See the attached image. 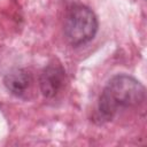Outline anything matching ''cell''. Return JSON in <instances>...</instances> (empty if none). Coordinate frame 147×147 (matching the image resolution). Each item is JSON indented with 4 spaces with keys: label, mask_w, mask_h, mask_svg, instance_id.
Here are the masks:
<instances>
[{
    "label": "cell",
    "mask_w": 147,
    "mask_h": 147,
    "mask_svg": "<svg viewBox=\"0 0 147 147\" xmlns=\"http://www.w3.org/2000/svg\"><path fill=\"white\" fill-rule=\"evenodd\" d=\"M145 100V87L136 78L127 75L114 76L103 88L98 103L100 118L111 121L124 108L140 105Z\"/></svg>",
    "instance_id": "6da1fadb"
},
{
    "label": "cell",
    "mask_w": 147,
    "mask_h": 147,
    "mask_svg": "<svg viewBox=\"0 0 147 147\" xmlns=\"http://www.w3.org/2000/svg\"><path fill=\"white\" fill-rule=\"evenodd\" d=\"M98 31V20L92 9L84 5H74L64 20V34L72 46L92 40Z\"/></svg>",
    "instance_id": "7a4b0ae2"
},
{
    "label": "cell",
    "mask_w": 147,
    "mask_h": 147,
    "mask_svg": "<svg viewBox=\"0 0 147 147\" xmlns=\"http://www.w3.org/2000/svg\"><path fill=\"white\" fill-rule=\"evenodd\" d=\"M65 72L61 64L51 63L41 72L39 86L45 98H54L64 86Z\"/></svg>",
    "instance_id": "3957f363"
},
{
    "label": "cell",
    "mask_w": 147,
    "mask_h": 147,
    "mask_svg": "<svg viewBox=\"0 0 147 147\" xmlns=\"http://www.w3.org/2000/svg\"><path fill=\"white\" fill-rule=\"evenodd\" d=\"M32 83V75L26 69H14L9 71L3 78V84L6 88L11 94L20 98H24L29 93Z\"/></svg>",
    "instance_id": "277c9868"
}]
</instances>
